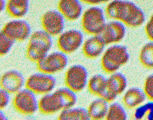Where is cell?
I'll return each mask as SVG.
<instances>
[{
    "instance_id": "obj_1",
    "label": "cell",
    "mask_w": 153,
    "mask_h": 120,
    "mask_svg": "<svg viewBox=\"0 0 153 120\" xmlns=\"http://www.w3.org/2000/svg\"><path fill=\"white\" fill-rule=\"evenodd\" d=\"M107 18L123 23L131 28L141 26L146 21V16L142 10L131 1L114 0L109 2L105 10Z\"/></svg>"
},
{
    "instance_id": "obj_2",
    "label": "cell",
    "mask_w": 153,
    "mask_h": 120,
    "mask_svg": "<svg viewBox=\"0 0 153 120\" xmlns=\"http://www.w3.org/2000/svg\"><path fill=\"white\" fill-rule=\"evenodd\" d=\"M77 102L76 93L65 88L43 95L38 100V111L45 115L61 113L66 109L74 107Z\"/></svg>"
},
{
    "instance_id": "obj_3",
    "label": "cell",
    "mask_w": 153,
    "mask_h": 120,
    "mask_svg": "<svg viewBox=\"0 0 153 120\" xmlns=\"http://www.w3.org/2000/svg\"><path fill=\"white\" fill-rule=\"evenodd\" d=\"M52 46L51 36L44 30L34 31L29 38L26 56L29 60L37 63L49 54Z\"/></svg>"
},
{
    "instance_id": "obj_4",
    "label": "cell",
    "mask_w": 153,
    "mask_h": 120,
    "mask_svg": "<svg viewBox=\"0 0 153 120\" xmlns=\"http://www.w3.org/2000/svg\"><path fill=\"white\" fill-rule=\"evenodd\" d=\"M130 57L126 47L119 44L112 45L103 53L101 66L105 72L111 75L117 72L121 67L128 63Z\"/></svg>"
},
{
    "instance_id": "obj_5",
    "label": "cell",
    "mask_w": 153,
    "mask_h": 120,
    "mask_svg": "<svg viewBox=\"0 0 153 120\" xmlns=\"http://www.w3.org/2000/svg\"><path fill=\"white\" fill-rule=\"evenodd\" d=\"M105 13L98 7H91L83 12L81 17V26L87 34L99 35L106 25Z\"/></svg>"
},
{
    "instance_id": "obj_6",
    "label": "cell",
    "mask_w": 153,
    "mask_h": 120,
    "mask_svg": "<svg viewBox=\"0 0 153 120\" xmlns=\"http://www.w3.org/2000/svg\"><path fill=\"white\" fill-rule=\"evenodd\" d=\"M56 85L53 75L38 72L30 75L26 80L25 88L36 95H45L52 93Z\"/></svg>"
},
{
    "instance_id": "obj_7",
    "label": "cell",
    "mask_w": 153,
    "mask_h": 120,
    "mask_svg": "<svg viewBox=\"0 0 153 120\" xmlns=\"http://www.w3.org/2000/svg\"><path fill=\"white\" fill-rule=\"evenodd\" d=\"M12 104L17 112L25 116H31L38 110L36 95L26 88L14 95Z\"/></svg>"
},
{
    "instance_id": "obj_8",
    "label": "cell",
    "mask_w": 153,
    "mask_h": 120,
    "mask_svg": "<svg viewBox=\"0 0 153 120\" xmlns=\"http://www.w3.org/2000/svg\"><path fill=\"white\" fill-rule=\"evenodd\" d=\"M68 63L67 56L61 51H57L48 54L36 64L40 72L53 75L65 70Z\"/></svg>"
},
{
    "instance_id": "obj_9",
    "label": "cell",
    "mask_w": 153,
    "mask_h": 120,
    "mask_svg": "<svg viewBox=\"0 0 153 120\" xmlns=\"http://www.w3.org/2000/svg\"><path fill=\"white\" fill-rule=\"evenodd\" d=\"M88 73L81 65H74L66 70L65 75L66 87L75 93L81 92L87 86Z\"/></svg>"
},
{
    "instance_id": "obj_10",
    "label": "cell",
    "mask_w": 153,
    "mask_h": 120,
    "mask_svg": "<svg viewBox=\"0 0 153 120\" xmlns=\"http://www.w3.org/2000/svg\"><path fill=\"white\" fill-rule=\"evenodd\" d=\"M84 36L80 31L70 30L63 31L57 39V46L63 53L71 54L83 45Z\"/></svg>"
},
{
    "instance_id": "obj_11",
    "label": "cell",
    "mask_w": 153,
    "mask_h": 120,
    "mask_svg": "<svg viewBox=\"0 0 153 120\" xmlns=\"http://www.w3.org/2000/svg\"><path fill=\"white\" fill-rule=\"evenodd\" d=\"M65 20L57 10H48L43 14L40 19L42 30L52 37L59 36L63 32Z\"/></svg>"
},
{
    "instance_id": "obj_12",
    "label": "cell",
    "mask_w": 153,
    "mask_h": 120,
    "mask_svg": "<svg viewBox=\"0 0 153 120\" xmlns=\"http://www.w3.org/2000/svg\"><path fill=\"white\" fill-rule=\"evenodd\" d=\"M1 32L15 42H24L30 38L31 28L26 21L13 19L4 24Z\"/></svg>"
},
{
    "instance_id": "obj_13",
    "label": "cell",
    "mask_w": 153,
    "mask_h": 120,
    "mask_svg": "<svg viewBox=\"0 0 153 120\" xmlns=\"http://www.w3.org/2000/svg\"><path fill=\"white\" fill-rule=\"evenodd\" d=\"M127 85L128 80L124 74L118 72L111 74L107 79L106 89L102 98L108 103L112 102L125 92Z\"/></svg>"
},
{
    "instance_id": "obj_14",
    "label": "cell",
    "mask_w": 153,
    "mask_h": 120,
    "mask_svg": "<svg viewBox=\"0 0 153 120\" xmlns=\"http://www.w3.org/2000/svg\"><path fill=\"white\" fill-rule=\"evenodd\" d=\"M126 28L123 23L112 21L107 22L103 31L99 35L106 45L117 44L126 35Z\"/></svg>"
},
{
    "instance_id": "obj_15",
    "label": "cell",
    "mask_w": 153,
    "mask_h": 120,
    "mask_svg": "<svg viewBox=\"0 0 153 120\" xmlns=\"http://www.w3.org/2000/svg\"><path fill=\"white\" fill-rule=\"evenodd\" d=\"M26 80L23 75L17 70H10L4 72L1 77V89L10 94H16L25 86Z\"/></svg>"
},
{
    "instance_id": "obj_16",
    "label": "cell",
    "mask_w": 153,
    "mask_h": 120,
    "mask_svg": "<svg viewBox=\"0 0 153 120\" xmlns=\"http://www.w3.org/2000/svg\"><path fill=\"white\" fill-rule=\"evenodd\" d=\"M57 10L69 21H75L82 17V5L78 0H61L57 3Z\"/></svg>"
},
{
    "instance_id": "obj_17",
    "label": "cell",
    "mask_w": 153,
    "mask_h": 120,
    "mask_svg": "<svg viewBox=\"0 0 153 120\" xmlns=\"http://www.w3.org/2000/svg\"><path fill=\"white\" fill-rule=\"evenodd\" d=\"M105 46L106 45L100 35L91 36L84 42L82 51L85 57L94 60L103 53Z\"/></svg>"
},
{
    "instance_id": "obj_18",
    "label": "cell",
    "mask_w": 153,
    "mask_h": 120,
    "mask_svg": "<svg viewBox=\"0 0 153 120\" xmlns=\"http://www.w3.org/2000/svg\"><path fill=\"white\" fill-rule=\"evenodd\" d=\"M143 91L138 88H129L124 92L122 102L124 107L129 109H133L144 103L146 99Z\"/></svg>"
},
{
    "instance_id": "obj_19",
    "label": "cell",
    "mask_w": 153,
    "mask_h": 120,
    "mask_svg": "<svg viewBox=\"0 0 153 120\" xmlns=\"http://www.w3.org/2000/svg\"><path fill=\"white\" fill-rule=\"evenodd\" d=\"M30 8L28 0H8L7 1L5 11L14 19H22L26 16Z\"/></svg>"
},
{
    "instance_id": "obj_20",
    "label": "cell",
    "mask_w": 153,
    "mask_h": 120,
    "mask_svg": "<svg viewBox=\"0 0 153 120\" xmlns=\"http://www.w3.org/2000/svg\"><path fill=\"white\" fill-rule=\"evenodd\" d=\"M109 107L108 102L98 98L91 102L88 107L90 120H103L107 116Z\"/></svg>"
},
{
    "instance_id": "obj_21",
    "label": "cell",
    "mask_w": 153,
    "mask_h": 120,
    "mask_svg": "<svg viewBox=\"0 0 153 120\" xmlns=\"http://www.w3.org/2000/svg\"><path fill=\"white\" fill-rule=\"evenodd\" d=\"M107 78L101 74H96L88 80L87 87L91 94L100 98L106 89Z\"/></svg>"
},
{
    "instance_id": "obj_22",
    "label": "cell",
    "mask_w": 153,
    "mask_h": 120,
    "mask_svg": "<svg viewBox=\"0 0 153 120\" xmlns=\"http://www.w3.org/2000/svg\"><path fill=\"white\" fill-rule=\"evenodd\" d=\"M57 120H90L87 109L72 107L59 113Z\"/></svg>"
},
{
    "instance_id": "obj_23",
    "label": "cell",
    "mask_w": 153,
    "mask_h": 120,
    "mask_svg": "<svg viewBox=\"0 0 153 120\" xmlns=\"http://www.w3.org/2000/svg\"><path fill=\"white\" fill-rule=\"evenodd\" d=\"M141 65L147 69H153V42L143 45L138 56Z\"/></svg>"
},
{
    "instance_id": "obj_24",
    "label": "cell",
    "mask_w": 153,
    "mask_h": 120,
    "mask_svg": "<svg viewBox=\"0 0 153 120\" xmlns=\"http://www.w3.org/2000/svg\"><path fill=\"white\" fill-rule=\"evenodd\" d=\"M128 114L123 105L117 102L109 105L107 116L104 120H127Z\"/></svg>"
},
{
    "instance_id": "obj_25",
    "label": "cell",
    "mask_w": 153,
    "mask_h": 120,
    "mask_svg": "<svg viewBox=\"0 0 153 120\" xmlns=\"http://www.w3.org/2000/svg\"><path fill=\"white\" fill-rule=\"evenodd\" d=\"M16 42L1 32L0 34V56H6L10 51Z\"/></svg>"
},
{
    "instance_id": "obj_26",
    "label": "cell",
    "mask_w": 153,
    "mask_h": 120,
    "mask_svg": "<svg viewBox=\"0 0 153 120\" xmlns=\"http://www.w3.org/2000/svg\"><path fill=\"white\" fill-rule=\"evenodd\" d=\"M143 92L150 101L153 102V74L148 75L143 83Z\"/></svg>"
},
{
    "instance_id": "obj_27",
    "label": "cell",
    "mask_w": 153,
    "mask_h": 120,
    "mask_svg": "<svg viewBox=\"0 0 153 120\" xmlns=\"http://www.w3.org/2000/svg\"><path fill=\"white\" fill-rule=\"evenodd\" d=\"M8 92L3 89H0V109L1 111H3L5 109L9 104L10 100V95Z\"/></svg>"
},
{
    "instance_id": "obj_28",
    "label": "cell",
    "mask_w": 153,
    "mask_h": 120,
    "mask_svg": "<svg viewBox=\"0 0 153 120\" xmlns=\"http://www.w3.org/2000/svg\"><path fill=\"white\" fill-rule=\"evenodd\" d=\"M145 33L147 37L153 42V13L151 16L149 21L146 23L145 26Z\"/></svg>"
},
{
    "instance_id": "obj_29",
    "label": "cell",
    "mask_w": 153,
    "mask_h": 120,
    "mask_svg": "<svg viewBox=\"0 0 153 120\" xmlns=\"http://www.w3.org/2000/svg\"><path fill=\"white\" fill-rule=\"evenodd\" d=\"M82 3H85V4H91V5H93V7H95V5L97 4H99L100 3H107V1H91V0H87V1H81Z\"/></svg>"
},
{
    "instance_id": "obj_30",
    "label": "cell",
    "mask_w": 153,
    "mask_h": 120,
    "mask_svg": "<svg viewBox=\"0 0 153 120\" xmlns=\"http://www.w3.org/2000/svg\"><path fill=\"white\" fill-rule=\"evenodd\" d=\"M6 4H7V1H4V0H1V1H0V8H1V12H2L3 10H5Z\"/></svg>"
},
{
    "instance_id": "obj_31",
    "label": "cell",
    "mask_w": 153,
    "mask_h": 120,
    "mask_svg": "<svg viewBox=\"0 0 153 120\" xmlns=\"http://www.w3.org/2000/svg\"><path fill=\"white\" fill-rule=\"evenodd\" d=\"M0 120H8L6 114L3 113V111H1V112H0Z\"/></svg>"
}]
</instances>
